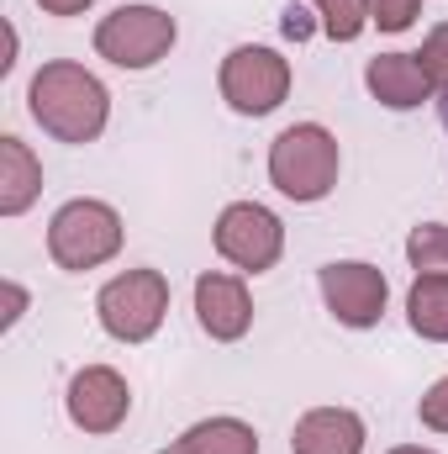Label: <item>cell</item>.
<instances>
[{"instance_id": "603a6c76", "label": "cell", "mask_w": 448, "mask_h": 454, "mask_svg": "<svg viewBox=\"0 0 448 454\" xmlns=\"http://www.w3.org/2000/svg\"><path fill=\"white\" fill-rule=\"evenodd\" d=\"M37 5H42L48 16H85L96 0H37Z\"/></svg>"}, {"instance_id": "ac0fdd59", "label": "cell", "mask_w": 448, "mask_h": 454, "mask_svg": "<svg viewBox=\"0 0 448 454\" xmlns=\"http://www.w3.org/2000/svg\"><path fill=\"white\" fill-rule=\"evenodd\" d=\"M417 59H422V69H428L433 90H444V96H448V21H438V27H433V32L422 37Z\"/></svg>"}, {"instance_id": "4fadbf2b", "label": "cell", "mask_w": 448, "mask_h": 454, "mask_svg": "<svg viewBox=\"0 0 448 454\" xmlns=\"http://www.w3.org/2000/svg\"><path fill=\"white\" fill-rule=\"evenodd\" d=\"M42 196V164L21 137H0V217H21L32 212V201Z\"/></svg>"}, {"instance_id": "2e32d148", "label": "cell", "mask_w": 448, "mask_h": 454, "mask_svg": "<svg viewBox=\"0 0 448 454\" xmlns=\"http://www.w3.org/2000/svg\"><path fill=\"white\" fill-rule=\"evenodd\" d=\"M306 5L317 11V27L333 43H359L369 32V0H306Z\"/></svg>"}, {"instance_id": "5b68a950", "label": "cell", "mask_w": 448, "mask_h": 454, "mask_svg": "<svg viewBox=\"0 0 448 454\" xmlns=\"http://www.w3.org/2000/svg\"><path fill=\"white\" fill-rule=\"evenodd\" d=\"M174 43H180V21L164 5H148V0L116 5L112 16L96 21V53L116 69H127V74H143V69L164 64Z\"/></svg>"}, {"instance_id": "44dd1931", "label": "cell", "mask_w": 448, "mask_h": 454, "mask_svg": "<svg viewBox=\"0 0 448 454\" xmlns=\"http://www.w3.org/2000/svg\"><path fill=\"white\" fill-rule=\"evenodd\" d=\"M312 16H317L312 5H301V0H290V5H285V37H296V43H306L312 32H322V27H317Z\"/></svg>"}, {"instance_id": "cb8c5ba5", "label": "cell", "mask_w": 448, "mask_h": 454, "mask_svg": "<svg viewBox=\"0 0 448 454\" xmlns=\"http://www.w3.org/2000/svg\"><path fill=\"white\" fill-rule=\"evenodd\" d=\"M385 454H438V450H428V444H396V450H385Z\"/></svg>"}, {"instance_id": "d4e9b609", "label": "cell", "mask_w": 448, "mask_h": 454, "mask_svg": "<svg viewBox=\"0 0 448 454\" xmlns=\"http://www.w3.org/2000/svg\"><path fill=\"white\" fill-rule=\"evenodd\" d=\"M444 121H448V96H444Z\"/></svg>"}, {"instance_id": "5bb4252c", "label": "cell", "mask_w": 448, "mask_h": 454, "mask_svg": "<svg viewBox=\"0 0 448 454\" xmlns=\"http://www.w3.org/2000/svg\"><path fill=\"white\" fill-rule=\"evenodd\" d=\"M164 454H259V428L243 418H201L180 439H169Z\"/></svg>"}, {"instance_id": "e0dca14e", "label": "cell", "mask_w": 448, "mask_h": 454, "mask_svg": "<svg viewBox=\"0 0 448 454\" xmlns=\"http://www.w3.org/2000/svg\"><path fill=\"white\" fill-rule=\"evenodd\" d=\"M406 264L417 275H448V223H417L406 232Z\"/></svg>"}, {"instance_id": "7402d4cb", "label": "cell", "mask_w": 448, "mask_h": 454, "mask_svg": "<svg viewBox=\"0 0 448 454\" xmlns=\"http://www.w3.org/2000/svg\"><path fill=\"white\" fill-rule=\"evenodd\" d=\"M0 291H5V317H0V328H5V333H11V328H16V323H21V312H27V291H21V286H16V280H5V286H0Z\"/></svg>"}, {"instance_id": "ffe728a7", "label": "cell", "mask_w": 448, "mask_h": 454, "mask_svg": "<svg viewBox=\"0 0 448 454\" xmlns=\"http://www.w3.org/2000/svg\"><path fill=\"white\" fill-rule=\"evenodd\" d=\"M417 423L433 428V434H448V375L422 391V402H417Z\"/></svg>"}, {"instance_id": "7c38bea8", "label": "cell", "mask_w": 448, "mask_h": 454, "mask_svg": "<svg viewBox=\"0 0 448 454\" xmlns=\"http://www.w3.org/2000/svg\"><path fill=\"white\" fill-rule=\"evenodd\" d=\"M364 418L353 407H312L290 428V454H364Z\"/></svg>"}, {"instance_id": "30bf717a", "label": "cell", "mask_w": 448, "mask_h": 454, "mask_svg": "<svg viewBox=\"0 0 448 454\" xmlns=\"http://www.w3.org/2000/svg\"><path fill=\"white\" fill-rule=\"evenodd\" d=\"M196 323L212 343H237L248 339L253 328V296H248V280L243 275H227V270H206L196 280Z\"/></svg>"}, {"instance_id": "9a60e30c", "label": "cell", "mask_w": 448, "mask_h": 454, "mask_svg": "<svg viewBox=\"0 0 448 454\" xmlns=\"http://www.w3.org/2000/svg\"><path fill=\"white\" fill-rule=\"evenodd\" d=\"M406 323L428 343H448V275H417L406 291Z\"/></svg>"}, {"instance_id": "8992f818", "label": "cell", "mask_w": 448, "mask_h": 454, "mask_svg": "<svg viewBox=\"0 0 448 454\" xmlns=\"http://www.w3.org/2000/svg\"><path fill=\"white\" fill-rule=\"evenodd\" d=\"M290 59L264 43H237L217 69V90L237 116H269L290 96Z\"/></svg>"}, {"instance_id": "9c48e42d", "label": "cell", "mask_w": 448, "mask_h": 454, "mask_svg": "<svg viewBox=\"0 0 448 454\" xmlns=\"http://www.w3.org/2000/svg\"><path fill=\"white\" fill-rule=\"evenodd\" d=\"M64 412H69V423L80 434L106 439V434H116L127 423V412H132V386H127V375L112 370V364H85V370L69 375Z\"/></svg>"}, {"instance_id": "6da1fadb", "label": "cell", "mask_w": 448, "mask_h": 454, "mask_svg": "<svg viewBox=\"0 0 448 454\" xmlns=\"http://www.w3.org/2000/svg\"><path fill=\"white\" fill-rule=\"evenodd\" d=\"M27 112L32 121L53 137V143H69V148H85L106 132L112 121V90L74 59H48L32 85H27Z\"/></svg>"}, {"instance_id": "7a4b0ae2", "label": "cell", "mask_w": 448, "mask_h": 454, "mask_svg": "<svg viewBox=\"0 0 448 454\" xmlns=\"http://www.w3.org/2000/svg\"><path fill=\"white\" fill-rule=\"evenodd\" d=\"M337 175H343V148L322 121H296L269 143V185L296 207L328 201Z\"/></svg>"}, {"instance_id": "d6986e66", "label": "cell", "mask_w": 448, "mask_h": 454, "mask_svg": "<svg viewBox=\"0 0 448 454\" xmlns=\"http://www.w3.org/2000/svg\"><path fill=\"white\" fill-rule=\"evenodd\" d=\"M417 16H422V0H369V27L380 32H406L417 27Z\"/></svg>"}, {"instance_id": "ba28073f", "label": "cell", "mask_w": 448, "mask_h": 454, "mask_svg": "<svg viewBox=\"0 0 448 454\" xmlns=\"http://www.w3.org/2000/svg\"><path fill=\"white\" fill-rule=\"evenodd\" d=\"M317 291H322L333 323L353 328V333L380 328V317L390 307V280L369 259H333V264H322L317 270Z\"/></svg>"}, {"instance_id": "277c9868", "label": "cell", "mask_w": 448, "mask_h": 454, "mask_svg": "<svg viewBox=\"0 0 448 454\" xmlns=\"http://www.w3.org/2000/svg\"><path fill=\"white\" fill-rule=\"evenodd\" d=\"M169 317V275L164 270H121L96 291V323L116 343H148Z\"/></svg>"}, {"instance_id": "52a82bcc", "label": "cell", "mask_w": 448, "mask_h": 454, "mask_svg": "<svg viewBox=\"0 0 448 454\" xmlns=\"http://www.w3.org/2000/svg\"><path fill=\"white\" fill-rule=\"evenodd\" d=\"M212 243L237 275H269L285 254V223L264 201H227L217 212Z\"/></svg>"}, {"instance_id": "8fae6325", "label": "cell", "mask_w": 448, "mask_h": 454, "mask_svg": "<svg viewBox=\"0 0 448 454\" xmlns=\"http://www.w3.org/2000/svg\"><path fill=\"white\" fill-rule=\"evenodd\" d=\"M364 90H369L385 112H417L422 101L438 96L417 53H375V59L364 64Z\"/></svg>"}, {"instance_id": "3957f363", "label": "cell", "mask_w": 448, "mask_h": 454, "mask_svg": "<svg viewBox=\"0 0 448 454\" xmlns=\"http://www.w3.org/2000/svg\"><path fill=\"white\" fill-rule=\"evenodd\" d=\"M121 243H127V223L101 196H74L48 217V259L69 275L112 264L121 254Z\"/></svg>"}]
</instances>
